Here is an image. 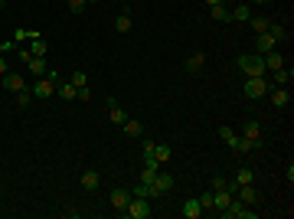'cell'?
Wrapping results in <instances>:
<instances>
[{"label":"cell","mask_w":294,"mask_h":219,"mask_svg":"<svg viewBox=\"0 0 294 219\" xmlns=\"http://www.w3.org/2000/svg\"><path fill=\"white\" fill-rule=\"evenodd\" d=\"M82 190H98V183H101V177H98V170H85L82 173Z\"/></svg>","instance_id":"obj_17"},{"label":"cell","mask_w":294,"mask_h":219,"mask_svg":"<svg viewBox=\"0 0 294 219\" xmlns=\"http://www.w3.org/2000/svg\"><path fill=\"white\" fill-rule=\"evenodd\" d=\"M131 196H144V200H150V183H138V187L131 190Z\"/></svg>","instance_id":"obj_35"},{"label":"cell","mask_w":294,"mask_h":219,"mask_svg":"<svg viewBox=\"0 0 294 219\" xmlns=\"http://www.w3.org/2000/svg\"><path fill=\"white\" fill-rule=\"evenodd\" d=\"M294 72L291 69H275V85H291Z\"/></svg>","instance_id":"obj_28"},{"label":"cell","mask_w":294,"mask_h":219,"mask_svg":"<svg viewBox=\"0 0 294 219\" xmlns=\"http://www.w3.org/2000/svg\"><path fill=\"white\" fill-rule=\"evenodd\" d=\"M75 98H78V102H88V98H92V88H88V85L75 88Z\"/></svg>","instance_id":"obj_38"},{"label":"cell","mask_w":294,"mask_h":219,"mask_svg":"<svg viewBox=\"0 0 294 219\" xmlns=\"http://www.w3.org/2000/svg\"><path fill=\"white\" fill-rule=\"evenodd\" d=\"M26 69H30V75H46V59H43V56H30V59H26Z\"/></svg>","instance_id":"obj_13"},{"label":"cell","mask_w":294,"mask_h":219,"mask_svg":"<svg viewBox=\"0 0 294 219\" xmlns=\"http://www.w3.org/2000/svg\"><path fill=\"white\" fill-rule=\"evenodd\" d=\"M154 157H157V164L170 160V144H154Z\"/></svg>","instance_id":"obj_30"},{"label":"cell","mask_w":294,"mask_h":219,"mask_svg":"<svg viewBox=\"0 0 294 219\" xmlns=\"http://www.w3.org/2000/svg\"><path fill=\"white\" fill-rule=\"evenodd\" d=\"M85 0H69V13H85Z\"/></svg>","instance_id":"obj_37"},{"label":"cell","mask_w":294,"mask_h":219,"mask_svg":"<svg viewBox=\"0 0 294 219\" xmlns=\"http://www.w3.org/2000/svg\"><path fill=\"white\" fill-rule=\"evenodd\" d=\"M235 66H239V72H245V78H258V75H265V59H262V53H245V56H239L235 59Z\"/></svg>","instance_id":"obj_1"},{"label":"cell","mask_w":294,"mask_h":219,"mask_svg":"<svg viewBox=\"0 0 294 219\" xmlns=\"http://www.w3.org/2000/svg\"><path fill=\"white\" fill-rule=\"evenodd\" d=\"M225 187H229V180H222V177H213V183H209L213 193H216V190H225Z\"/></svg>","instance_id":"obj_39"},{"label":"cell","mask_w":294,"mask_h":219,"mask_svg":"<svg viewBox=\"0 0 294 219\" xmlns=\"http://www.w3.org/2000/svg\"><path fill=\"white\" fill-rule=\"evenodd\" d=\"M213 196H216V210H225V206L232 203V196H235V193H232L229 187H225V190H216Z\"/></svg>","instance_id":"obj_21"},{"label":"cell","mask_w":294,"mask_h":219,"mask_svg":"<svg viewBox=\"0 0 294 219\" xmlns=\"http://www.w3.org/2000/svg\"><path fill=\"white\" fill-rule=\"evenodd\" d=\"M213 3H222V0H206V7H213Z\"/></svg>","instance_id":"obj_43"},{"label":"cell","mask_w":294,"mask_h":219,"mask_svg":"<svg viewBox=\"0 0 294 219\" xmlns=\"http://www.w3.org/2000/svg\"><path fill=\"white\" fill-rule=\"evenodd\" d=\"M108 105H111V121H115V125H124V121H128V115H124V108H121V105L115 102V98H108Z\"/></svg>","instance_id":"obj_24"},{"label":"cell","mask_w":294,"mask_h":219,"mask_svg":"<svg viewBox=\"0 0 294 219\" xmlns=\"http://www.w3.org/2000/svg\"><path fill=\"white\" fill-rule=\"evenodd\" d=\"M56 92H59L62 102H75V85L72 82H56Z\"/></svg>","instance_id":"obj_15"},{"label":"cell","mask_w":294,"mask_h":219,"mask_svg":"<svg viewBox=\"0 0 294 219\" xmlns=\"http://www.w3.org/2000/svg\"><path fill=\"white\" fill-rule=\"evenodd\" d=\"M248 23H252V30H255V33H265V30H268V23H271V20H265V16H252Z\"/></svg>","instance_id":"obj_34"},{"label":"cell","mask_w":294,"mask_h":219,"mask_svg":"<svg viewBox=\"0 0 294 219\" xmlns=\"http://www.w3.org/2000/svg\"><path fill=\"white\" fill-rule=\"evenodd\" d=\"M209 16H213L216 23H225V20H229V10H225L222 3H213V7H209Z\"/></svg>","instance_id":"obj_26"},{"label":"cell","mask_w":294,"mask_h":219,"mask_svg":"<svg viewBox=\"0 0 294 219\" xmlns=\"http://www.w3.org/2000/svg\"><path fill=\"white\" fill-rule=\"evenodd\" d=\"M235 190H239V200H242L245 206H252V203L258 200V190H255V183H242V187H235Z\"/></svg>","instance_id":"obj_9"},{"label":"cell","mask_w":294,"mask_h":219,"mask_svg":"<svg viewBox=\"0 0 294 219\" xmlns=\"http://www.w3.org/2000/svg\"><path fill=\"white\" fill-rule=\"evenodd\" d=\"M242 138H248V141H258V144H262V125H258V121H248V125L242 128Z\"/></svg>","instance_id":"obj_16"},{"label":"cell","mask_w":294,"mask_h":219,"mask_svg":"<svg viewBox=\"0 0 294 219\" xmlns=\"http://www.w3.org/2000/svg\"><path fill=\"white\" fill-rule=\"evenodd\" d=\"M30 56H46V43H43V36H33L30 39Z\"/></svg>","instance_id":"obj_29"},{"label":"cell","mask_w":294,"mask_h":219,"mask_svg":"<svg viewBox=\"0 0 294 219\" xmlns=\"http://www.w3.org/2000/svg\"><path fill=\"white\" fill-rule=\"evenodd\" d=\"M115 30H118V33H131V10H124V13H118V20H115Z\"/></svg>","instance_id":"obj_22"},{"label":"cell","mask_w":294,"mask_h":219,"mask_svg":"<svg viewBox=\"0 0 294 219\" xmlns=\"http://www.w3.org/2000/svg\"><path fill=\"white\" fill-rule=\"evenodd\" d=\"M196 200H200L203 213H206V210H216V196H213V190H206V193H200Z\"/></svg>","instance_id":"obj_27"},{"label":"cell","mask_w":294,"mask_h":219,"mask_svg":"<svg viewBox=\"0 0 294 219\" xmlns=\"http://www.w3.org/2000/svg\"><path fill=\"white\" fill-rule=\"evenodd\" d=\"M10 49H13V43H0V56H3V53H10Z\"/></svg>","instance_id":"obj_42"},{"label":"cell","mask_w":294,"mask_h":219,"mask_svg":"<svg viewBox=\"0 0 294 219\" xmlns=\"http://www.w3.org/2000/svg\"><path fill=\"white\" fill-rule=\"evenodd\" d=\"M268 33L278 39V43H288V39H291V30H285V26H278V23H268Z\"/></svg>","instance_id":"obj_25"},{"label":"cell","mask_w":294,"mask_h":219,"mask_svg":"<svg viewBox=\"0 0 294 219\" xmlns=\"http://www.w3.org/2000/svg\"><path fill=\"white\" fill-rule=\"evenodd\" d=\"M121 128H124V134H128V138H141V134H144V125H141V121H134V118H128Z\"/></svg>","instance_id":"obj_20"},{"label":"cell","mask_w":294,"mask_h":219,"mask_svg":"<svg viewBox=\"0 0 294 219\" xmlns=\"http://www.w3.org/2000/svg\"><path fill=\"white\" fill-rule=\"evenodd\" d=\"M3 7H7V0H0V10H3Z\"/></svg>","instance_id":"obj_44"},{"label":"cell","mask_w":294,"mask_h":219,"mask_svg":"<svg viewBox=\"0 0 294 219\" xmlns=\"http://www.w3.org/2000/svg\"><path fill=\"white\" fill-rule=\"evenodd\" d=\"M69 82H72L75 88H82V85H88V75H85V72H78V69H75V75H72Z\"/></svg>","instance_id":"obj_36"},{"label":"cell","mask_w":294,"mask_h":219,"mask_svg":"<svg viewBox=\"0 0 294 219\" xmlns=\"http://www.w3.org/2000/svg\"><path fill=\"white\" fill-rule=\"evenodd\" d=\"M235 187H242V183H255V173L248 170V167H239V170H235Z\"/></svg>","instance_id":"obj_23"},{"label":"cell","mask_w":294,"mask_h":219,"mask_svg":"<svg viewBox=\"0 0 294 219\" xmlns=\"http://www.w3.org/2000/svg\"><path fill=\"white\" fill-rule=\"evenodd\" d=\"M183 216H186V219H200V216H203L200 200H186V203H183Z\"/></svg>","instance_id":"obj_19"},{"label":"cell","mask_w":294,"mask_h":219,"mask_svg":"<svg viewBox=\"0 0 294 219\" xmlns=\"http://www.w3.org/2000/svg\"><path fill=\"white\" fill-rule=\"evenodd\" d=\"M141 150H144V157H154V141H144V144H141Z\"/></svg>","instance_id":"obj_40"},{"label":"cell","mask_w":294,"mask_h":219,"mask_svg":"<svg viewBox=\"0 0 294 219\" xmlns=\"http://www.w3.org/2000/svg\"><path fill=\"white\" fill-rule=\"evenodd\" d=\"M262 59H265V69H268V72L285 69V56H281V53H275V49H271V53H265Z\"/></svg>","instance_id":"obj_12"},{"label":"cell","mask_w":294,"mask_h":219,"mask_svg":"<svg viewBox=\"0 0 294 219\" xmlns=\"http://www.w3.org/2000/svg\"><path fill=\"white\" fill-rule=\"evenodd\" d=\"M7 72H10V69H7V59L0 56V75H7Z\"/></svg>","instance_id":"obj_41"},{"label":"cell","mask_w":294,"mask_h":219,"mask_svg":"<svg viewBox=\"0 0 294 219\" xmlns=\"http://www.w3.org/2000/svg\"><path fill=\"white\" fill-rule=\"evenodd\" d=\"M128 203H131V190H124V187H115V190H111V206H115L118 213L128 210Z\"/></svg>","instance_id":"obj_7"},{"label":"cell","mask_w":294,"mask_h":219,"mask_svg":"<svg viewBox=\"0 0 294 219\" xmlns=\"http://www.w3.org/2000/svg\"><path fill=\"white\" fill-rule=\"evenodd\" d=\"M124 216H131V219H150V216H154V206H150V200H144V196H131V203H128Z\"/></svg>","instance_id":"obj_3"},{"label":"cell","mask_w":294,"mask_h":219,"mask_svg":"<svg viewBox=\"0 0 294 219\" xmlns=\"http://www.w3.org/2000/svg\"><path fill=\"white\" fill-rule=\"evenodd\" d=\"M203 59H206V56H203V53H193V56H190V59H186V69H190V72L203 69Z\"/></svg>","instance_id":"obj_33"},{"label":"cell","mask_w":294,"mask_h":219,"mask_svg":"<svg viewBox=\"0 0 294 219\" xmlns=\"http://www.w3.org/2000/svg\"><path fill=\"white\" fill-rule=\"evenodd\" d=\"M229 20H232V23H248V20H252V7H248V3H239L235 10H229Z\"/></svg>","instance_id":"obj_10"},{"label":"cell","mask_w":294,"mask_h":219,"mask_svg":"<svg viewBox=\"0 0 294 219\" xmlns=\"http://www.w3.org/2000/svg\"><path fill=\"white\" fill-rule=\"evenodd\" d=\"M245 98H265L268 95V82H265V75H258V78H245Z\"/></svg>","instance_id":"obj_5"},{"label":"cell","mask_w":294,"mask_h":219,"mask_svg":"<svg viewBox=\"0 0 294 219\" xmlns=\"http://www.w3.org/2000/svg\"><path fill=\"white\" fill-rule=\"evenodd\" d=\"M85 3H98V0H85Z\"/></svg>","instance_id":"obj_46"},{"label":"cell","mask_w":294,"mask_h":219,"mask_svg":"<svg viewBox=\"0 0 294 219\" xmlns=\"http://www.w3.org/2000/svg\"><path fill=\"white\" fill-rule=\"evenodd\" d=\"M13 95H16V105H20V108H26V105L33 102V92H30V88H20V92H13Z\"/></svg>","instance_id":"obj_32"},{"label":"cell","mask_w":294,"mask_h":219,"mask_svg":"<svg viewBox=\"0 0 294 219\" xmlns=\"http://www.w3.org/2000/svg\"><path fill=\"white\" fill-rule=\"evenodd\" d=\"M3 88H7V92H20V88H26V78L16 75V72H7V75H3Z\"/></svg>","instance_id":"obj_11"},{"label":"cell","mask_w":294,"mask_h":219,"mask_svg":"<svg viewBox=\"0 0 294 219\" xmlns=\"http://www.w3.org/2000/svg\"><path fill=\"white\" fill-rule=\"evenodd\" d=\"M170 190H173V177H170V173H157V177H154V183H150V196L157 200V196L170 193Z\"/></svg>","instance_id":"obj_6"},{"label":"cell","mask_w":294,"mask_h":219,"mask_svg":"<svg viewBox=\"0 0 294 219\" xmlns=\"http://www.w3.org/2000/svg\"><path fill=\"white\" fill-rule=\"evenodd\" d=\"M219 138H222V141L229 144V147H232V144H235V138H239V134H235V131H232V128H229V125H222V128H219Z\"/></svg>","instance_id":"obj_31"},{"label":"cell","mask_w":294,"mask_h":219,"mask_svg":"<svg viewBox=\"0 0 294 219\" xmlns=\"http://www.w3.org/2000/svg\"><path fill=\"white\" fill-rule=\"evenodd\" d=\"M248 3H265V0H248Z\"/></svg>","instance_id":"obj_45"},{"label":"cell","mask_w":294,"mask_h":219,"mask_svg":"<svg viewBox=\"0 0 294 219\" xmlns=\"http://www.w3.org/2000/svg\"><path fill=\"white\" fill-rule=\"evenodd\" d=\"M56 82H59V72H46V75H39L36 82H33V98H53V92H56Z\"/></svg>","instance_id":"obj_2"},{"label":"cell","mask_w":294,"mask_h":219,"mask_svg":"<svg viewBox=\"0 0 294 219\" xmlns=\"http://www.w3.org/2000/svg\"><path fill=\"white\" fill-rule=\"evenodd\" d=\"M255 46H258V53H271V49L278 46V39H275V36H271L268 30H265V33H258V39H255Z\"/></svg>","instance_id":"obj_14"},{"label":"cell","mask_w":294,"mask_h":219,"mask_svg":"<svg viewBox=\"0 0 294 219\" xmlns=\"http://www.w3.org/2000/svg\"><path fill=\"white\" fill-rule=\"evenodd\" d=\"M258 147H262L258 141H248V138H242V134L235 138V144H232V150H239V154H248V150H258Z\"/></svg>","instance_id":"obj_18"},{"label":"cell","mask_w":294,"mask_h":219,"mask_svg":"<svg viewBox=\"0 0 294 219\" xmlns=\"http://www.w3.org/2000/svg\"><path fill=\"white\" fill-rule=\"evenodd\" d=\"M222 216H225V219H258V213H255V210H245V203L232 196V203L222 210Z\"/></svg>","instance_id":"obj_4"},{"label":"cell","mask_w":294,"mask_h":219,"mask_svg":"<svg viewBox=\"0 0 294 219\" xmlns=\"http://www.w3.org/2000/svg\"><path fill=\"white\" fill-rule=\"evenodd\" d=\"M271 105H275V108H288V105H291V92H288V85H275V92H271Z\"/></svg>","instance_id":"obj_8"}]
</instances>
